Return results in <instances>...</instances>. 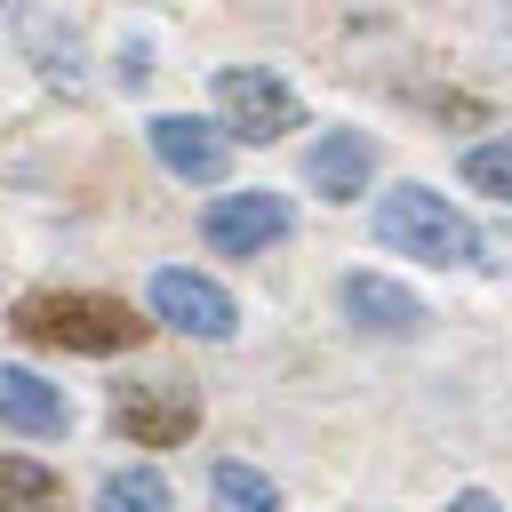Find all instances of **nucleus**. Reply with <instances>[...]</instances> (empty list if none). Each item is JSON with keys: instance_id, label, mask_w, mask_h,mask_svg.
Here are the masks:
<instances>
[{"instance_id": "obj_7", "label": "nucleus", "mask_w": 512, "mask_h": 512, "mask_svg": "<svg viewBox=\"0 0 512 512\" xmlns=\"http://www.w3.org/2000/svg\"><path fill=\"white\" fill-rule=\"evenodd\" d=\"M152 152H160L168 176H184V184H216V176L232 168V144H224L208 120H184V112H160V120H152Z\"/></svg>"}, {"instance_id": "obj_8", "label": "nucleus", "mask_w": 512, "mask_h": 512, "mask_svg": "<svg viewBox=\"0 0 512 512\" xmlns=\"http://www.w3.org/2000/svg\"><path fill=\"white\" fill-rule=\"evenodd\" d=\"M0 424L24 440H56V432H72V400L32 368H0Z\"/></svg>"}, {"instance_id": "obj_12", "label": "nucleus", "mask_w": 512, "mask_h": 512, "mask_svg": "<svg viewBox=\"0 0 512 512\" xmlns=\"http://www.w3.org/2000/svg\"><path fill=\"white\" fill-rule=\"evenodd\" d=\"M208 504H216V512H280V488H272L256 464H216Z\"/></svg>"}, {"instance_id": "obj_2", "label": "nucleus", "mask_w": 512, "mask_h": 512, "mask_svg": "<svg viewBox=\"0 0 512 512\" xmlns=\"http://www.w3.org/2000/svg\"><path fill=\"white\" fill-rule=\"evenodd\" d=\"M376 232H384V248L424 256V264H480V232H472L440 192H424V184H392Z\"/></svg>"}, {"instance_id": "obj_6", "label": "nucleus", "mask_w": 512, "mask_h": 512, "mask_svg": "<svg viewBox=\"0 0 512 512\" xmlns=\"http://www.w3.org/2000/svg\"><path fill=\"white\" fill-rule=\"evenodd\" d=\"M152 312H160L168 328H184V336H208V344L240 328L232 296H224L216 280H200V272H152Z\"/></svg>"}, {"instance_id": "obj_10", "label": "nucleus", "mask_w": 512, "mask_h": 512, "mask_svg": "<svg viewBox=\"0 0 512 512\" xmlns=\"http://www.w3.org/2000/svg\"><path fill=\"white\" fill-rule=\"evenodd\" d=\"M344 312H352L368 336H416V328H424V304H416L400 280H376V272H352V280H344Z\"/></svg>"}, {"instance_id": "obj_13", "label": "nucleus", "mask_w": 512, "mask_h": 512, "mask_svg": "<svg viewBox=\"0 0 512 512\" xmlns=\"http://www.w3.org/2000/svg\"><path fill=\"white\" fill-rule=\"evenodd\" d=\"M96 512H168V480L152 464H128V472H112L96 488Z\"/></svg>"}, {"instance_id": "obj_9", "label": "nucleus", "mask_w": 512, "mask_h": 512, "mask_svg": "<svg viewBox=\"0 0 512 512\" xmlns=\"http://www.w3.org/2000/svg\"><path fill=\"white\" fill-rule=\"evenodd\" d=\"M368 168H376V144L360 128H328L312 144V160H304V176L320 184V200H360L368 192Z\"/></svg>"}, {"instance_id": "obj_3", "label": "nucleus", "mask_w": 512, "mask_h": 512, "mask_svg": "<svg viewBox=\"0 0 512 512\" xmlns=\"http://www.w3.org/2000/svg\"><path fill=\"white\" fill-rule=\"evenodd\" d=\"M216 112H224V128H232V136H248V144H272V136L304 128L296 88H288L280 72H248V64L216 72Z\"/></svg>"}, {"instance_id": "obj_1", "label": "nucleus", "mask_w": 512, "mask_h": 512, "mask_svg": "<svg viewBox=\"0 0 512 512\" xmlns=\"http://www.w3.org/2000/svg\"><path fill=\"white\" fill-rule=\"evenodd\" d=\"M16 336L32 344H64V352H120L144 336V320L120 304V296H72V288H48V296H24L16 304Z\"/></svg>"}, {"instance_id": "obj_11", "label": "nucleus", "mask_w": 512, "mask_h": 512, "mask_svg": "<svg viewBox=\"0 0 512 512\" xmlns=\"http://www.w3.org/2000/svg\"><path fill=\"white\" fill-rule=\"evenodd\" d=\"M0 512H64V488L32 456H0Z\"/></svg>"}, {"instance_id": "obj_5", "label": "nucleus", "mask_w": 512, "mask_h": 512, "mask_svg": "<svg viewBox=\"0 0 512 512\" xmlns=\"http://www.w3.org/2000/svg\"><path fill=\"white\" fill-rule=\"evenodd\" d=\"M288 200L280 192H224L208 216H200V232H208V248L216 256H256V248H272V240H288Z\"/></svg>"}, {"instance_id": "obj_15", "label": "nucleus", "mask_w": 512, "mask_h": 512, "mask_svg": "<svg viewBox=\"0 0 512 512\" xmlns=\"http://www.w3.org/2000/svg\"><path fill=\"white\" fill-rule=\"evenodd\" d=\"M448 512H496V504H488V496H456Z\"/></svg>"}, {"instance_id": "obj_14", "label": "nucleus", "mask_w": 512, "mask_h": 512, "mask_svg": "<svg viewBox=\"0 0 512 512\" xmlns=\"http://www.w3.org/2000/svg\"><path fill=\"white\" fill-rule=\"evenodd\" d=\"M464 184H472V192H488V200H512V136H504V144L464 152Z\"/></svg>"}, {"instance_id": "obj_4", "label": "nucleus", "mask_w": 512, "mask_h": 512, "mask_svg": "<svg viewBox=\"0 0 512 512\" xmlns=\"http://www.w3.org/2000/svg\"><path fill=\"white\" fill-rule=\"evenodd\" d=\"M112 424H120L136 448H176V440H192V424H200V392H192V384H176V376L120 384Z\"/></svg>"}]
</instances>
